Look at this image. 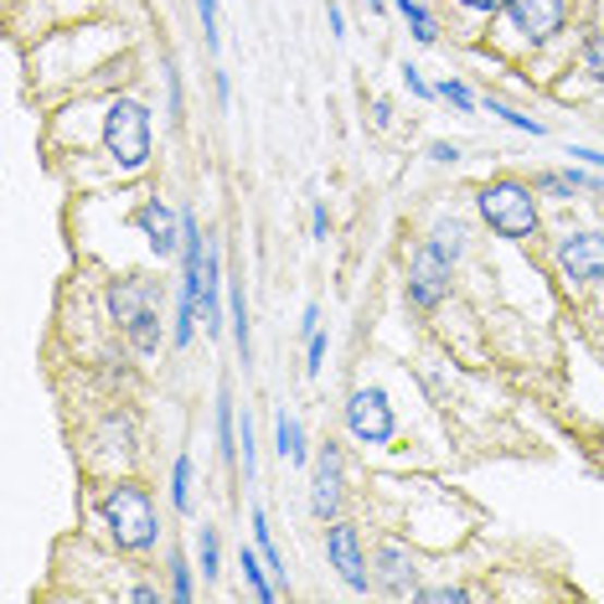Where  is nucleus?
Wrapping results in <instances>:
<instances>
[{"instance_id":"f257e3e1","label":"nucleus","mask_w":604,"mask_h":604,"mask_svg":"<svg viewBox=\"0 0 604 604\" xmlns=\"http://www.w3.org/2000/svg\"><path fill=\"white\" fill-rule=\"evenodd\" d=\"M98 522L109 532V543L119 553H150L160 537V517H156V496L140 481H119L98 496Z\"/></svg>"},{"instance_id":"f03ea898","label":"nucleus","mask_w":604,"mask_h":604,"mask_svg":"<svg viewBox=\"0 0 604 604\" xmlns=\"http://www.w3.org/2000/svg\"><path fill=\"white\" fill-rule=\"evenodd\" d=\"M104 305H109V321L130 336V347H135L140 357H156L160 351V285L156 279L124 274V279L109 285Z\"/></svg>"},{"instance_id":"7ed1b4c3","label":"nucleus","mask_w":604,"mask_h":604,"mask_svg":"<svg viewBox=\"0 0 604 604\" xmlns=\"http://www.w3.org/2000/svg\"><path fill=\"white\" fill-rule=\"evenodd\" d=\"M104 156L114 160L119 176H135L150 166V150H156V140H150V109L140 104V98L119 94L104 104Z\"/></svg>"},{"instance_id":"20e7f679","label":"nucleus","mask_w":604,"mask_h":604,"mask_svg":"<svg viewBox=\"0 0 604 604\" xmlns=\"http://www.w3.org/2000/svg\"><path fill=\"white\" fill-rule=\"evenodd\" d=\"M475 207L486 217V228L496 238H507V243H527V238H537V186H527L517 176H496L486 181L481 192H475Z\"/></svg>"},{"instance_id":"39448f33","label":"nucleus","mask_w":604,"mask_h":604,"mask_svg":"<svg viewBox=\"0 0 604 604\" xmlns=\"http://www.w3.org/2000/svg\"><path fill=\"white\" fill-rule=\"evenodd\" d=\"M341 419H347V434L357 445H392V434H398V413H392V398L383 388H351V398L341 403Z\"/></svg>"},{"instance_id":"423d86ee","label":"nucleus","mask_w":604,"mask_h":604,"mask_svg":"<svg viewBox=\"0 0 604 604\" xmlns=\"http://www.w3.org/2000/svg\"><path fill=\"white\" fill-rule=\"evenodd\" d=\"M326 564L336 568V579L351 589V594H367L377 579H372L367 568V553H362V532H357V522H326Z\"/></svg>"},{"instance_id":"0eeeda50","label":"nucleus","mask_w":604,"mask_h":604,"mask_svg":"<svg viewBox=\"0 0 604 604\" xmlns=\"http://www.w3.org/2000/svg\"><path fill=\"white\" fill-rule=\"evenodd\" d=\"M449 264L434 243H419L409 258V279H403V294H409V305L413 311H439L445 305V294H449Z\"/></svg>"},{"instance_id":"6e6552de","label":"nucleus","mask_w":604,"mask_h":604,"mask_svg":"<svg viewBox=\"0 0 604 604\" xmlns=\"http://www.w3.org/2000/svg\"><path fill=\"white\" fill-rule=\"evenodd\" d=\"M341 486H347V460H341V445L326 439L311 460V511L321 522L341 517Z\"/></svg>"},{"instance_id":"1a4fd4ad","label":"nucleus","mask_w":604,"mask_h":604,"mask_svg":"<svg viewBox=\"0 0 604 604\" xmlns=\"http://www.w3.org/2000/svg\"><path fill=\"white\" fill-rule=\"evenodd\" d=\"M558 274H564L568 285H600L604 279V233H564L558 238Z\"/></svg>"},{"instance_id":"9d476101","label":"nucleus","mask_w":604,"mask_h":604,"mask_svg":"<svg viewBox=\"0 0 604 604\" xmlns=\"http://www.w3.org/2000/svg\"><path fill=\"white\" fill-rule=\"evenodd\" d=\"M507 16H511V26L522 32V41L543 47V41H553L558 32H564L568 0H511Z\"/></svg>"},{"instance_id":"9b49d317","label":"nucleus","mask_w":604,"mask_h":604,"mask_svg":"<svg viewBox=\"0 0 604 604\" xmlns=\"http://www.w3.org/2000/svg\"><path fill=\"white\" fill-rule=\"evenodd\" d=\"M413 558H409V547L403 543H383L377 547V564H372V579H377V589L388 594V600H413L419 594V584H413Z\"/></svg>"},{"instance_id":"f8f14e48","label":"nucleus","mask_w":604,"mask_h":604,"mask_svg":"<svg viewBox=\"0 0 604 604\" xmlns=\"http://www.w3.org/2000/svg\"><path fill=\"white\" fill-rule=\"evenodd\" d=\"M135 228L145 233V243H150V254L156 258L181 254V213H171L160 196H150V202L135 213Z\"/></svg>"},{"instance_id":"ddd939ff","label":"nucleus","mask_w":604,"mask_h":604,"mask_svg":"<svg viewBox=\"0 0 604 604\" xmlns=\"http://www.w3.org/2000/svg\"><path fill=\"white\" fill-rule=\"evenodd\" d=\"M274 455L279 460H290V466H311V439H305V430H300V419L294 413H274Z\"/></svg>"},{"instance_id":"4468645a","label":"nucleus","mask_w":604,"mask_h":604,"mask_svg":"<svg viewBox=\"0 0 604 604\" xmlns=\"http://www.w3.org/2000/svg\"><path fill=\"white\" fill-rule=\"evenodd\" d=\"M228 331H233V347H238V362L243 372L254 367V336H249V294L238 279H228Z\"/></svg>"},{"instance_id":"2eb2a0df","label":"nucleus","mask_w":604,"mask_h":604,"mask_svg":"<svg viewBox=\"0 0 604 604\" xmlns=\"http://www.w3.org/2000/svg\"><path fill=\"white\" fill-rule=\"evenodd\" d=\"M217 455H222V466L243 460V449H238V403L228 388L217 392Z\"/></svg>"},{"instance_id":"dca6fc26","label":"nucleus","mask_w":604,"mask_h":604,"mask_svg":"<svg viewBox=\"0 0 604 604\" xmlns=\"http://www.w3.org/2000/svg\"><path fill=\"white\" fill-rule=\"evenodd\" d=\"M249 522H254V547H258V558L269 564V573H274V584L290 594V573H285V553L274 547V527H269V517H264V507H254L249 511Z\"/></svg>"},{"instance_id":"f3484780","label":"nucleus","mask_w":604,"mask_h":604,"mask_svg":"<svg viewBox=\"0 0 604 604\" xmlns=\"http://www.w3.org/2000/svg\"><path fill=\"white\" fill-rule=\"evenodd\" d=\"M238 568H243V584L254 589V600H264V604H274L285 589L274 584V573H269V564L258 558V547H238Z\"/></svg>"},{"instance_id":"a211bd4d","label":"nucleus","mask_w":604,"mask_h":604,"mask_svg":"<svg viewBox=\"0 0 604 604\" xmlns=\"http://www.w3.org/2000/svg\"><path fill=\"white\" fill-rule=\"evenodd\" d=\"M171 507L181 511V517H192L196 511V466H192L186 449L176 455V466H171Z\"/></svg>"},{"instance_id":"6ab92c4d","label":"nucleus","mask_w":604,"mask_h":604,"mask_svg":"<svg viewBox=\"0 0 604 604\" xmlns=\"http://www.w3.org/2000/svg\"><path fill=\"white\" fill-rule=\"evenodd\" d=\"M392 11L409 21V32H413V41H419V47H434V41H439V21H434L419 0H392Z\"/></svg>"},{"instance_id":"aec40b11","label":"nucleus","mask_w":604,"mask_h":604,"mask_svg":"<svg viewBox=\"0 0 604 604\" xmlns=\"http://www.w3.org/2000/svg\"><path fill=\"white\" fill-rule=\"evenodd\" d=\"M424 243H434V249H439V254L455 264V258L466 254V222H455V217H449V222H434Z\"/></svg>"},{"instance_id":"412c9836","label":"nucleus","mask_w":604,"mask_h":604,"mask_svg":"<svg viewBox=\"0 0 604 604\" xmlns=\"http://www.w3.org/2000/svg\"><path fill=\"white\" fill-rule=\"evenodd\" d=\"M196 564H202V579H207V584L222 573V543H217V527H207V522L196 532Z\"/></svg>"},{"instance_id":"4be33fe9","label":"nucleus","mask_w":604,"mask_h":604,"mask_svg":"<svg viewBox=\"0 0 604 604\" xmlns=\"http://www.w3.org/2000/svg\"><path fill=\"white\" fill-rule=\"evenodd\" d=\"M486 109L502 124H511V130H522V135H532V140H543L547 135V124L543 119H532V114H522V109H511V104H502V98H486Z\"/></svg>"},{"instance_id":"5701e85b","label":"nucleus","mask_w":604,"mask_h":604,"mask_svg":"<svg viewBox=\"0 0 604 604\" xmlns=\"http://www.w3.org/2000/svg\"><path fill=\"white\" fill-rule=\"evenodd\" d=\"M160 83H166V119L181 124V119H186V98H181V73H176L171 58L160 62Z\"/></svg>"},{"instance_id":"b1692460","label":"nucleus","mask_w":604,"mask_h":604,"mask_svg":"<svg viewBox=\"0 0 604 604\" xmlns=\"http://www.w3.org/2000/svg\"><path fill=\"white\" fill-rule=\"evenodd\" d=\"M171 600L176 604H192L196 600V579H192V564H186V553H171Z\"/></svg>"},{"instance_id":"393cba45","label":"nucleus","mask_w":604,"mask_h":604,"mask_svg":"<svg viewBox=\"0 0 604 604\" xmlns=\"http://www.w3.org/2000/svg\"><path fill=\"white\" fill-rule=\"evenodd\" d=\"M579 62H584L589 78L604 83V32H589V37L579 41Z\"/></svg>"},{"instance_id":"a878e982","label":"nucleus","mask_w":604,"mask_h":604,"mask_svg":"<svg viewBox=\"0 0 604 604\" xmlns=\"http://www.w3.org/2000/svg\"><path fill=\"white\" fill-rule=\"evenodd\" d=\"M434 88H439V98H445L449 109H460V114H475V109H481V98L470 94L460 78H445V83H434Z\"/></svg>"},{"instance_id":"bb28decb","label":"nucleus","mask_w":604,"mask_h":604,"mask_svg":"<svg viewBox=\"0 0 604 604\" xmlns=\"http://www.w3.org/2000/svg\"><path fill=\"white\" fill-rule=\"evenodd\" d=\"M238 449H243V481L258 475V445H254V419L243 413V430H238Z\"/></svg>"},{"instance_id":"cd10ccee","label":"nucleus","mask_w":604,"mask_h":604,"mask_svg":"<svg viewBox=\"0 0 604 604\" xmlns=\"http://www.w3.org/2000/svg\"><path fill=\"white\" fill-rule=\"evenodd\" d=\"M398 78H403V88H409L413 98H439V88L419 73V62H403V68H398Z\"/></svg>"},{"instance_id":"c85d7f7f","label":"nucleus","mask_w":604,"mask_h":604,"mask_svg":"<svg viewBox=\"0 0 604 604\" xmlns=\"http://www.w3.org/2000/svg\"><path fill=\"white\" fill-rule=\"evenodd\" d=\"M196 16H202V41L207 47H222V32H217V0H196Z\"/></svg>"},{"instance_id":"c756f323","label":"nucleus","mask_w":604,"mask_h":604,"mask_svg":"<svg viewBox=\"0 0 604 604\" xmlns=\"http://www.w3.org/2000/svg\"><path fill=\"white\" fill-rule=\"evenodd\" d=\"M326 367V331H311L305 336V377H321Z\"/></svg>"},{"instance_id":"7c9ffc66","label":"nucleus","mask_w":604,"mask_h":604,"mask_svg":"<svg viewBox=\"0 0 604 604\" xmlns=\"http://www.w3.org/2000/svg\"><path fill=\"white\" fill-rule=\"evenodd\" d=\"M413 600H430V604H466V600H475L470 589H460V584H439V589H419Z\"/></svg>"},{"instance_id":"2f4dec72","label":"nucleus","mask_w":604,"mask_h":604,"mask_svg":"<svg viewBox=\"0 0 604 604\" xmlns=\"http://www.w3.org/2000/svg\"><path fill=\"white\" fill-rule=\"evenodd\" d=\"M430 160H434V166H455V160H460V145H455V140H434Z\"/></svg>"},{"instance_id":"473e14b6","label":"nucleus","mask_w":604,"mask_h":604,"mask_svg":"<svg viewBox=\"0 0 604 604\" xmlns=\"http://www.w3.org/2000/svg\"><path fill=\"white\" fill-rule=\"evenodd\" d=\"M455 5H466V11H475V16H502L511 0H455Z\"/></svg>"},{"instance_id":"72a5a7b5","label":"nucleus","mask_w":604,"mask_h":604,"mask_svg":"<svg viewBox=\"0 0 604 604\" xmlns=\"http://www.w3.org/2000/svg\"><path fill=\"white\" fill-rule=\"evenodd\" d=\"M326 26H331L336 41H347V16H341V5H336V0H326Z\"/></svg>"},{"instance_id":"f704fd0d","label":"nucleus","mask_w":604,"mask_h":604,"mask_svg":"<svg viewBox=\"0 0 604 604\" xmlns=\"http://www.w3.org/2000/svg\"><path fill=\"white\" fill-rule=\"evenodd\" d=\"M568 156L584 160V166H600V171H604V150H594V145H568Z\"/></svg>"},{"instance_id":"c9c22d12","label":"nucleus","mask_w":604,"mask_h":604,"mask_svg":"<svg viewBox=\"0 0 604 604\" xmlns=\"http://www.w3.org/2000/svg\"><path fill=\"white\" fill-rule=\"evenodd\" d=\"M213 94H217V109H228V104H233V78H228V73H217Z\"/></svg>"},{"instance_id":"e433bc0d","label":"nucleus","mask_w":604,"mask_h":604,"mask_svg":"<svg viewBox=\"0 0 604 604\" xmlns=\"http://www.w3.org/2000/svg\"><path fill=\"white\" fill-rule=\"evenodd\" d=\"M326 228H331V217H326V202H315V207H311V233L326 238Z\"/></svg>"},{"instance_id":"4c0bfd02","label":"nucleus","mask_w":604,"mask_h":604,"mask_svg":"<svg viewBox=\"0 0 604 604\" xmlns=\"http://www.w3.org/2000/svg\"><path fill=\"white\" fill-rule=\"evenodd\" d=\"M372 124H377V130H388V124H392V104H388V98H377V104H372Z\"/></svg>"},{"instance_id":"58836bf2","label":"nucleus","mask_w":604,"mask_h":604,"mask_svg":"<svg viewBox=\"0 0 604 604\" xmlns=\"http://www.w3.org/2000/svg\"><path fill=\"white\" fill-rule=\"evenodd\" d=\"M321 331V305H305V315H300V336Z\"/></svg>"},{"instance_id":"ea45409f","label":"nucleus","mask_w":604,"mask_h":604,"mask_svg":"<svg viewBox=\"0 0 604 604\" xmlns=\"http://www.w3.org/2000/svg\"><path fill=\"white\" fill-rule=\"evenodd\" d=\"M130 600H135V604H156L160 589L156 584H135V589H130Z\"/></svg>"},{"instance_id":"a19ab883","label":"nucleus","mask_w":604,"mask_h":604,"mask_svg":"<svg viewBox=\"0 0 604 604\" xmlns=\"http://www.w3.org/2000/svg\"><path fill=\"white\" fill-rule=\"evenodd\" d=\"M388 5H392V0H367V11H372V16H383Z\"/></svg>"}]
</instances>
